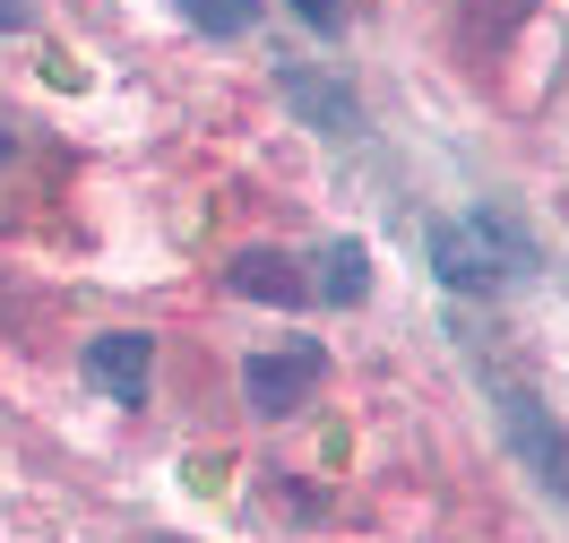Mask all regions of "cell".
Segmentation results:
<instances>
[{
	"mask_svg": "<svg viewBox=\"0 0 569 543\" xmlns=\"http://www.w3.org/2000/svg\"><path fill=\"white\" fill-rule=\"evenodd\" d=\"M320 371H328V354L311 345V336H302V345H277V354H250V362H242L250 414H259V423L302 414V405H311V389H320Z\"/></svg>",
	"mask_w": 569,
	"mask_h": 543,
	"instance_id": "7a4b0ae2",
	"label": "cell"
},
{
	"mask_svg": "<svg viewBox=\"0 0 569 543\" xmlns=\"http://www.w3.org/2000/svg\"><path fill=\"white\" fill-rule=\"evenodd\" d=\"M500 414H509V440H518V449H535L543 483H552V492H569V440L552 432V414H543L535 398H500Z\"/></svg>",
	"mask_w": 569,
	"mask_h": 543,
	"instance_id": "8992f818",
	"label": "cell"
},
{
	"mask_svg": "<svg viewBox=\"0 0 569 543\" xmlns=\"http://www.w3.org/2000/svg\"><path fill=\"white\" fill-rule=\"evenodd\" d=\"M277 95H284L293 112H302L311 130H328V139H355V130H362V104H355V87H346V78L284 70V78H277Z\"/></svg>",
	"mask_w": 569,
	"mask_h": 543,
	"instance_id": "5b68a950",
	"label": "cell"
},
{
	"mask_svg": "<svg viewBox=\"0 0 569 543\" xmlns=\"http://www.w3.org/2000/svg\"><path fill=\"white\" fill-rule=\"evenodd\" d=\"M9 155H18V139H9V130H0V164H9Z\"/></svg>",
	"mask_w": 569,
	"mask_h": 543,
	"instance_id": "7c38bea8",
	"label": "cell"
},
{
	"mask_svg": "<svg viewBox=\"0 0 569 543\" xmlns=\"http://www.w3.org/2000/svg\"><path fill=\"white\" fill-rule=\"evenodd\" d=\"M78 371L104 389L112 405H147V371H156V336L147 328H104V336H87V354Z\"/></svg>",
	"mask_w": 569,
	"mask_h": 543,
	"instance_id": "3957f363",
	"label": "cell"
},
{
	"mask_svg": "<svg viewBox=\"0 0 569 543\" xmlns=\"http://www.w3.org/2000/svg\"><path fill=\"white\" fill-rule=\"evenodd\" d=\"M311 293H320V302H337V311H355L362 293H371V251H362L355 233H337V242L311 259Z\"/></svg>",
	"mask_w": 569,
	"mask_h": 543,
	"instance_id": "52a82bcc",
	"label": "cell"
},
{
	"mask_svg": "<svg viewBox=\"0 0 569 543\" xmlns=\"http://www.w3.org/2000/svg\"><path fill=\"white\" fill-rule=\"evenodd\" d=\"M224 285L242 293V302H268V311H302V302H311V276H302V259L277 251V242H250V251H233Z\"/></svg>",
	"mask_w": 569,
	"mask_h": 543,
	"instance_id": "277c9868",
	"label": "cell"
},
{
	"mask_svg": "<svg viewBox=\"0 0 569 543\" xmlns=\"http://www.w3.org/2000/svg\"><path fill=\"white\" fill-rule=\"evenodd\" d=\"M431 276L449 293H500L535 276V233L509 208H466V217L431 224Z\"/></svg>",
	"mask_w": 569,
	"mask_h": 543,
	"instance_id": "6da1fadb",
	"label": "cell"
},
{
	"mask_svg": "<svg viewBox=\"0 0 569 543\" xmlns=\"http://www.w3.org/2000/svg\"><path fill=\"white\" fill-rule=\"evenodd\" d=\"M36 27V0H0V36H27Z\"/></svg>",
	"mask_w": 569,
	"mask_h": 543,
	"instance_id": "8fae6325",
	"label": "cell"
},
{
	"mask_svg": "<svg viewBox=\"0 0 569 543\" xmlns=\"http://www.w3.org/2000/svg\"><path fill=\"white\" fill-rule=\"evenodd\" d=\"M293 18L320 27V36H337V27H346V0H293Z\"/></svg>",
	"mask_w": 569,
	"mask_h": 543,
	"instance_id": "30bf717a",
	"label": "cell"
},
{
	"mask_svg": "<svg viewBox=\"0 0 569 543\" xmlns=\"http://www.w3.org/2000/svg\"><path fill=\"white\" fill-rule=\"evenodd\" d=\"M181 9V27H199V36H250V27H259V0H173Z\"/></svg>",
	"mask_w": 569,
	"mask_h": 543,
	"instance_id": "9c48e42d",
	"label": "cell"
},
{
	"mask_svg": "<svg viewBox=\"0 0 569 543\" xmlns=\"http://www.w3.org/2000/svg\"><path fill=\"white\" fill-rule=\"evenodd\" d=\"M535 9H543V0H458V36L475 43V52H500Z\"/></svg>",
	"mask_w": 569,
	"mask_h": 543,
	"instance_id": "ba28073f",
	"label": "cell"
}]
</instances>
